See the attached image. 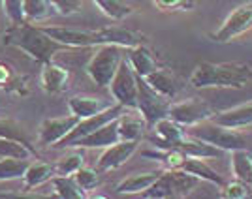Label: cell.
Instances as JSON below:
<instances>
[{"label":"cell","instance_id":"obj_19","mask_svg":"<svg viewBox=\"0 0 252 199\" xmlns=\"http://www.w3.org/2000/svg\"><path fill=\"white\" fill-rule=\"evenodd\" d=\"M157 92H160L162 96H166L168 100H173L181 90V79L177 77L175 72L166 70V68H158L153 74H149L147 77H143Z\"/></svg>","mask_w":252,"mask_h":199},{"label":"cell","instance_id":"obj_29","mask_svg":"<svg viewBox=\"0 0 252 199\" xmlns=\"http://www.w3.org/2000/svg\"><path fill=\"white\" fill-rule=\"evenodd\" d=\"M143 156L153 158L160 164H164L166 169H179L183 166V162L187 160V154L181 152L179 148H157V150H143Z\"/></svg>","mask_w":252,"mask_h":199},{"label":"cell","instance_id":"obj_37","mask_svg":"<svg viewBox=\"0 0 252 199\" xmlns=\"http://www.w3.org/2000/svg\"><path fill=\"white\" fill-rule=\"evenodd\" d=\"M2 8H4V13L10 19L11 25L27 23L25 15H23V0H2Z\"/></svg>","mask_w":252,"mask_h":199},{"label":"cell","instance_id":"obj_23","mask_svg":"<svg viewBox=\"0 0 252 199\" xmlns=\"http://www.w3.org/2000/svg\"><path fill=\"white\" fill-rule=\"evenodd\" d=\"M175 148H179L181 152H185L189 158H203V160H207V158H217L224 152L220 148L213 147L209 143H205V141H201V139H196V137L189 136V134L179 141L177 145H175Z\"/></svg>","mask_w":252,"mask_h":199},{"label":"cell","instance_id":"obj_33","mask_svg":"<svg viewBox=\"0 0 252 199\" xmlns=\"http://www.w3.org/2000/svg\"><path fill=\"white\" fill-rule=\"evenodd\" d=\"M83 164H85L83 148L74 147V150L70 154H66V156L61 158L55 164V169H57V175H74L77 169L83 168Z\"/></svg>","mask_w":252,"mask_h":199},{"label":"cell","instance_id":"obj_32","mask_svg":"<svg viewBox=\"0 0 252 199\" xmlns=\"http://www.w3.org/2000/svg\"><path fill=\"white\" fill-rule=\"evenodd\" d=\"M96 4V8L104 13L105 17L113 19V21H123L128 15H132L134 10L125 4L123 0H93Z\"/></svg>","mask_w":252,"mask_h":199},{"label":"cell","instance_id":"obj_1","mask_svg":"<svg viewBox=\"0 0 252 199\" xmlns=\"http://www.w3.org/2000/svg\"><path fill=\"white\" fill-rule=\"evenodd\" d=\"M2 40H4V45H11L42 64L53 60L57 53L68 49L66 45L53 40L49 34H45L42 27H34L32 23L11 25L10 30L4 32Z\"/></svg>","mask_w":252,"mask_h":199},{"label":"cell","instance_id":"obj_5","mask_svg":"<svg viewBox=\"0 0 252 199\" xmlns=\"http://www.w3.org/2000/svg\"><path fill=\"white\" fill-rule=\"evenodd\" d=\"M123 47L119 45H98L94 55L87 62V74L98 86H109L113 75L119 70V64L123 60Z\"/></svg>","mask_w":252,"mask_h":199},{"label":"cell","instance_id":"obj_20","mask_svg":"<svg viewBox=\"0 0 252 199\" xmlns=\"http://www.w3.org/2000/svg\"><path fill=\"white\" fill-rule=\"evenodd\" d=\"M111 105V102H107L104 98H96V96H72L68 100V109L70 113L75 115L77 118H87L93 116L100 111H104Z\"/></svg>","mask_w":252,"mask_h":199},{"label":"cell","instance_id":"obj_16","mask_svg":"<svg viewBox=\"0 0 252 199\" xmlns=\"http://www.w3.org/2000/svg\"><path fill=\"white\" fill-rule=\"evenodd\" d=\"M211 120L220 126H226V128H231V130L249 128V126H252V100L235 105L231 109L219 111L211 116Z\"/></svg>","mask_w":252,"mask_h":199},{"label":"cell","instance_id":"obj_7","mask_svg":"<svg viewBox=\"0 0 252 199\" xmlns=\"http://www.w3.org/2000/svg\"><path fill=\"white\" fill-rule=\"evenodd\" d=\"M109 92L113 96L115 104H121L126 109L137 107V74L130 66L128 58H123L119 64V70L109 83Z\"/></svg>","mask_w":252,"mask_h":199},{"label":"cell","instance_id":"obj_9","mask_svg":"<svg viewBox=\"0 0 252 199\" xmlns=\"http://www.w3.org/2000/svg\"><path fill=\"white\" fill-rule=\"evenodd\" d=\"M215 113L217 111L205 100H201V98H189V100L175 102V104L169 105L168 116L173 118L175 122H179L181 126L190 128V126L194 124H200L203 120H209Z\"/></svg>","mask_w":252,"mask_h":199},{"label":"cell","instance_id":"obj_39","mask_svg":"<svg viewBox=\"0 0 252 199\" xmlns=\"http://www.w3.org/2000/svg\"><path fill=\"white\" fill-rule=\"evenodd\" d=\"M153 4L158 10L171 11V10H183L189 6V0H153Z\"/></svg>","mask_w":252,"mask_h":199},{"label":"cell","instance_id":"obj_12","mask_svg":"<svg viewBox=\"0 0 252 199\" xmlns=\"http://www.w3.org/2000/svg\"><path fill=\"white\" fill-rule=\"evenodd\" d=\"M77 122H79V118L72 115V113L68 116H59V118H45L40 124V130H38L40 145H43V147H57L64 137L74 130Z\"/></svg>","mask_w":252,"mask_h":199},{"label":"cell","instance_id":"obj_38","mask_svg":"<svg viewBox=\"0 0 252 199\" xmlns=\"http://www.w3.org/2000/svg\"><path fill=\"white\" fill-rule=\"evenodd\" d=\"M0 137H8V139H17V141H23V143H29V139L23 134V128L17 122H13V120H2L0 118Z\"/></svg>","mask_w":252,"mask_h":199},{"label":"cell","instance_id":"obj_2","mask_svg":"<svg viewBox=\"0 0 252 199\" xmlns=\"http://www.w3.org/2000/svg\"><path fill=\"white\" fill-rule=\"evenodd\" d=\"M252 81V66L243 62H201L190 75L194 88H243Z\"/></svg>","mask_w":252,"mask_h":199},{"label":"cell","instance_id":"obj_3","mask_svg":"<svg viewBox=\"0 0 252 199\" xmlns=\"http://www.w3.org/2000/svg\"><path fill=\"white\" fill-rule=\"evenodd\" d=\"M200 184V178L187 173L185 169H166L162 171L158 178L149 186L145 192H141V198L147 199H169V198H187L192 194V190Z\"/></svg>","mask_w":252,"mask_h":199},{"label":"cell","instance_id":"obj_4","mask_svg":"<svg viewBox=\"0 0 252 199\" xmlns=\"http://www.w3.org/2000/svg\"><path fill=\"white\" fill-rule=\"evenodd\" d=\"M189 136L201 139L205 143H209L213 147L220 148V150H235V148H245L247 147V137L243 136L239 130H231L226 126H220L213 120H203L200 124L190 126L189 130H185Z\"/></svg>","mask_w":252,"mask_h":199},{"label":"cell","instance_id":"obj_25","mask_svg":"<svg viewBox=\"0 0 252 199\" xmlns=\"http://www.w3.org/2000/svg\"><path fill=\"white\" fill-rule=\"evenodd\" d=\"M181 169H185V171L190 173V175L198 177L200 180H205V182H209V184H215V186H219V188H222V186L226 184L224 178H222L213 168H209V166L205 164L203 158H189L187 156V160L183 162Z\"/></svg>","mask_w":252,"mask_h":199},{"label":"cell","instance_id":"obj_30","mask_svg":"<svg viewBox=\"0 0 252 199\" xmlns=\"http://www.w3.org/2000/svg\"><path fill=\"white\" fill-rule=\"evenodd\" d=\"M36 154V150L29 145L17 139H8V137H0V158H23V160H31Z\"/></svg>","mask_w":252,"mask_h":199},{"label":"cell","instance_id":"obj_28","mask_svg":"<svg viewBox=\"0 0 252 199\" xmlns=\"http://www.w3.org/2000/svg\"><path fill=\"white\" fill-rule=\"evenodd\" d=\"M23 15L27 23H38L55 15L49 0H23Z\"/></svg>","mask_w":252,"mask_h":199},{"label":"cell","instance_id":"obj_8","mask_svg":"<svg viewBox=\"0 0 252 199\" xmlns=\"http://www.w3.org/2000/svg\"><path fill=\"white\" fill-rule=\"evenodd\" d=\"M249 30H252V2H245L231 11L220 27L211 34V40L217 43H228Z\"/></svg>","mask_w":252,"mask_h":199},{"label":"cell","instance_id":"obj_22","mask_svg":"<svg viewBox=\"0 0 252 199\" xmlns=\"http://www.w3.org/2000/svg\"><path fill=\"white\" fill-rule=\"evenodd\" d=\"M160 173L157 171H147V173H132L130 177L123 178L117 184L115 192L119 196H134V194H141L155 182Z\"/></svg>","mask_w":252,"mask_h":199},{"label":"cell","instance_id":"obj_18","mask_svg":"<svg viewBox=\"0 0 252 199\" xmlns=\"http://www.w3.org/2000/svg\"><path fill=\"white\" fill-rule=\"evenodd\" d=\"M117 126H119V137L128 141H139L149 128L137 109H125L123 115L117 118Z\"/></svg>","mask_w":252,"mask_h":199},{"label":"cell","instance_id":"obj_31","mask_svg":"<svg viewBox=\"0 0 252 199\" xmlns=\"http://www.w3.org/2000/svg\"><path fill=\"white\" fill-rule=\"evenodd\" d=\"M29 160L23 158H0V182L4 180H17L23 178L25 171L29 168Z\"/></svg>","mask_w":252,"mask_h":199},{"label":"cell","instance_id":"obj_15","mask_svg":"<svg viewBox=\"0 0 252 199\" xmlns=\"http://www.w3.org/2000/svg\"><path fill=\"white\" fill-rule=\"evenodd\" d=\"M70 83V70L64 68L61 64L47 60L42 64V72H40V85L45 92L49 94H59Z\"/></svg>","mask_w":252,"mask_h":199},{"label":"cell","instance_id":"obj_35","mask_svg":"<svg viewBox=\"0 0 252 199\" xmlns=\"http://www.w3.org/2000/svg\"><path fill=\"white\" fill-rule=\"evenodd\" d=\"M220 196L226 199H245V198H251V184L243 182L239 178L231 180V182H226L222 186Z\"/></svg>","mask_w":252,"mask_h":199},{"label":"cell","instance_id":"obj_6","mask_svg":"<svg viewBox=\"0 0 252 199\" xmlns=\"http://www.w3.org/2000/svg\"><path fill=\"white\" fill-rule=\"evenodd\" d=\"M169 105H171V102H169L166 96H162L160 92H157L143 77L137 75V107L136 109L139 111V115L145 118V122H147L149 128H153L160 118L168 116Z\"/></svg>","mask_w":252,"mask_h":199},{"label":"cell","instance_id":"obj_24","mask_svg":"<svg viewBox=\"0 0 252 199\" xmlns=\"http://www.w3.org/2000/svg\"><path fill=\"white\" fill-rule=\"evenodd\" d=\"M57 175V169H55V164H49V162H36V164H29V168L23 175V184L25 188H38L45 182H49L53 177Z\"/></svg>","mask_w":252,"mask_h":199},{"label":"cell","instance_id":"obj_26","mask_svg":"<svg viewBox=\"0 0 252 199\" xmlns=\"http://www.w3.org/2000/svg\"><path fill=\"white\" fill-rule=\"evenodd\" d=\"M53 188V194L57 198L63 199H81L87 196L85 190L79 188V184L75 182L74 175H55V177L49 180Z\"/></svg>","mask_w":252,"mask_h":199},{"label":"cell","instance_id":"obj_10","mask_svg":"<svg viewBox=\"0 0 252 199\" xmlns=\"http://www.w3.org/2000/svg\"><path fill=\"white\" fill-rule=\"evenodd\" d=\"M125 109L126 107H123L121 104H111L107 109L100 111V113H96V115L87 116V118H79V122L75 124L74 130L64 137L57 147L68 148L74 141H77V139H81V137H85V136H89V134H93L94 130H98V128H102V126L107 124V122H111V120L119 118V116L123 115V111H125Z\"/></svg>","mask_w":252,"mask_h":199},{"label":"cell","instance_id":"obj_13","mask_svg":"<svg viewBox=\"0 0 252 199\" xmlns=\"http://www.w3.org/2000/svg\"><path fill=\"white\" fill-rule=\"evenodd\" d=\"M137 145L139 141H128V139H121L113 145L105 147V150L102 152V156L98 158V164H96V169L100 173L104 171H111V169L121 168L123 164H126L132 154L137 150Z\"/></svg>","mask_w":252,"mask_h":199},{"label":"cell","instance_id":"obj_40","mask_svg":"<svg viewBox=\"0 0 252 199\" xmlns=\"http://www.w3.org/2000/svg\"><path fill=\"white\" fill-rule=\"evenodd\" d=\"M8 81H10V68L0 64V85L8 83Z\"/></svg>","mask_w":252,"mask_h":199},{"label":"cell","instance_id":"obj_21","mask_svg":"<svg viewBox=\"0 0 252 199\" xmlns=\"http://www.w3.org/2000/svg\"><path fill=\"white\" fill-rule=\"evenodd\" d=\"M128 62L134 68L139 77H147L149 74H153L155 70H158V62L157 58L153 57V53L149 47H145L143 43H139L136 47H130L128 49Z\"/></svg>","mask_w":252,"mask_h":199},{"label":"cell","instance_id":"obj_11","mask_svg":"<svg viewBox=\"0 0 252 199\" xmlns=\"http://www.w3.org/2000/svg\"><path fill=\"white\" fill-rule=\"evenodd\" d=\"M42 28L53 40L72 49L104 45V38L100 30H81V28H66V27H42Z\"/></svg>","mask_w":252,"mask_h":199},{"label":"cell","instance_id":"obj_17","mask_svg":"<svg viewBox=\"0 0 252 199\" xmlns=\"http://www.w3.org/2000/svg\"><path fill=\"white\" fill-rule=\"evenodd\" d=\"M117 141H121V137H119V126H117V118H115V120L104 124L102 128L94 130L93 134H89V136H85V137H81V139L74 141L68 148H74V147L105 148V147H109V145H113V143H117Z\"/></svg>","mask_w":252,"mask_h":199},{"label":"cell","instance_id":"obj_14","mask_svg":"<svg viewBox=\"0 0 252 199\" xmlns=\"http://www.w3.org/2000/svg\"><path fill=\"white\" fill-rule=\"evenodd\" d=\"M153 132H155V137H151V143L157 148L175 147L179 141L187 136L185 126H181L173 118H169V116L160 118L157 124L153 126Z\"/></svg>","mask_w":252,"mask_h":199},{"label":"cell","instance_id":"obj_36","mask_svg":"<svg viewBox=\"0 0 252 199\" xmlns=\"http://www.w3.org/2000/svg\"><path fill=\"white\" fill-rule=\"evenodd\" d=\"M55 15L70 17L74 13H79L83 8V0H49Z\"/></svg>","mask_w":252,"mask_h":199},{"label":"cell","instance_id":"obj_34","mask_svg":"<svg viewBox=\"0 0 252 199\" xmlns=\"http://www.w3.org/2000/svg\"><path fill=\"white\" fill-rule=\"evenodd\" d=\"M75 182L79 184V188L85 190V192H93V190L98 188L100 184V171L93 168H79L74 173Z\"/></svg>","mask_w":252,"mask_h":199},{"label":"cell","instance_id":"obj_27","mask_svg":"<svg viewBox=\"0 0 252 199\" xmlns=\"http://www.w3.org/2000/svg\"><path fill=\"white\" fill-rule=\"evenodd\" d=\"M231 173L252 186V152L247 147L231 150Z\"/></svg>","mask_w":252,"mask_h":199}]
</instances>
